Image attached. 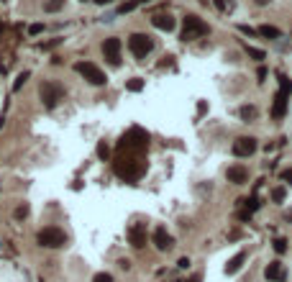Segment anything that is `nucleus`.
Returning a JSON list of instances; mask_svg holds the SVG:
<instances>
[{
  "instance_id": "obj_13",
  "label": "nucleus",
  "mask_w": 292,
  "mask_h": 282,
  "mask_svg": "<svg viewBox=\"0 0 292 282\" xmlns=\"http://www.w3.org/2000/svg\"><path fill=\"white\" fill-rule=\"evenodd\" d=\"M226 177L233 185H246V182H249V169H246L243 164H233V167H228Z\"/></svg>"
},
{
  "instance_id": "obj_18",
  "label": "nucleus",
  "mask_w": 292,
  "mask_h": 282,
  "mask_svg": "<svg viewBox=\"0 0 292 282\" xmlns=\"http://www.w3.org/2000/svg\"><path fill=\"white\" fill-rule=\"evenodd\" d=\"M126 90H128V93H141V90H144V80H141V77L126 80Z\"/></svg>"
},
{
  "instance_id": "obj_32",
  "label": "nucleus",
  "mask_w": 292,
  "mask_h": 282,
  "mask_svg": "<svg viewBox=\"0 0 292 282\" xmlns=\"http://www.w3.org/2000/svg\"><path fill=\"white\" fill-rule=\"evenodd\" d=\"M177 267H182V269H187V267H190V259H187V256H182V259H179V262H177Z\"/></svg>"
},
{
  "instance_id": "obj_35",
  "label": "nucleus",
  "mask_w": 292,
  "mask_h": 282,
  "mask_svg": "<svg viewBox=\"0 0 292 282\" xmlns=\"http://www.w3.org/2000/svg\"><path fill=\"white\" fill-rule=\"evenodd\" d=\"M254 3H256L259 8H264V6H269V3H272V0H254Z\"/></svg>"
},
{
  "instance_id": "obj_19",
  "label": "nucleus",
  "mask_w": 292,
  "mask_h": 282,
  "mask_svg": "<svg viewBox=\"0 0 292 282\" xmlns=\"http://www.w3.org/2000/svg\"><path fill=\"white\" fill-rule=\"evenodd\" d=\"M259 34H261L264 39H279V36H282L279 29H274V26H259Z\"/></svg>"
},
{
  "instance_id": "obj_15",
  "label": "nucleus",
  "mask_w": 292,
  "mask_h": 282,
  "mask_svg": "<svg viewBox=\"0 0 292 282\" xmlns=\"http://www.w3.org/2000/svg\"><path fill=\"white\" fill-rule=\"evenodd\" d=\"M243 262H246V251H238V254H233L228 262H226V274H236V272H241V267H243Z\"/></svg>"
},
{
  "instance_id": "obj_24",
  "label": "nucleus",
  "mask_w": 292,
  "mask_h": 282,
  "mask_svg": "<svg viewBox=\"0 0 292 282\" xmlns=\"http://www.w3.org/2000/svg\"><path fill=\"white\" fill-rule=\"evenodd\" d=\"M98 157H100L103 162L110 157V149H108V144H105V141H100V144H98Z\"/></svg>"
},
{
  "instance_id": "obj_37",
  "label": "nucleus",
  "mask_w": 292,
  "mask_h": 282,
  "mask_svg": "<svg viewBox=\"0 0 292 282\" xmlns=\"http://www.w3.org/2000/svg\"><path fill=\"white\" fill-rule=\"evenodd\" d=\"M187 282H200V274H192V277H190Z\"/></svg>"
},
{
  "instance_id": "obj_34",
  "label": "nucleus",
  "mask_w": 292,
  "mask_h": 282,
  "mask_svg": "<svg viewBox=\"0 0 292 282\" xmlns=\"http://www.w3.org/2000/svg\"><path fill=\"white\" fill-rule=\"evenodd\" d=\"M256 77H259V82H264V77H266V70H264V67H259V72H256Z\"/></svg>"
},
{
  "instance_id": "obj_20",
  "label": "nucleus",
  "mask_w": 292,
  "mask_h": 282,
  "mask_svg": "<svg viewBox=\"0 0 292 282\" xmlns=\"http://www.w3.org/2000/svg\"><path fill=\"white\" fill-rule=\"evenodd\" d=\"M29 77H31V72H29V70H26V72H21V75L16 77V82H13V90L18 93V90H21V88H24V85H26V80H29Z\"/></svg>"
},
{
  "instance_id": "obj_36",
  "label": "nucleus",
  "mask_w": 292,
  "mask_h": 282,
  "mask_svg": "<svg viewBox=\"0 0 292 282\" xmlns=\"http://www.w3.org/2000/svg\"><path fill=\"white\" fill-rule=\"evenodd\" d=\"M98 6H110V3H116V0H95Z\"/></svg>"
},
{
  "instance_id": "obj_26",
  "label": "nucleus",
  "mask_w": 292,
  "mask_h": 282,
  "mask_svg": "<svg viewBox=\"0 0 292 282\" xmlns=\"http://www.w3.org/2000/svg\"><path fill=\"white\" fill-rule=\"evenodd\" d=\"M274 251L277 254H284L287 251V238H277V241H274Z\"/></svg>"
},
{
  "instance_id": "obj_16",
  "label": "nucleus",
  "mask_w": 292,
  "mask_h": 282,
  "mask_svg": "<svg viewBox=\"0 0 292 282\" xmlns=\"http://www.w3.org/2000/svg\"><path fill=\"white\" fill-rule=\"evenodd\" d=\"M264 277L266 279H274V282H282L284 279V267L279 262H269L266 269H264Z\"/></svg>"
},
{
  "instance_id": "obj_3",
  "label": "nucleus",
  "mask_w": 292,
  "mask_h": 282,
  "mask_svg": "<svg viewBox=\"0 0 292 282\" xmlns=\"http://www.w3.org/2000/svg\"><path fill=\"white\" fill-rule=\"evenodd\" d=\"M277 80H279V90H277V95H274L272 118H274V121H282L284 113H287V105H289V95H292V80H289L284 72H279Z\"/></svg>"
},
{
  "instance_id": "obj_39",
  "label": "nucleus",
  "mask_w": 292,
  "mask_h": 282,
  "mask_svg": "<svg viewBox=\"0 0 292 282\" xmlns=\"http://www.w3.org/2000/svg\"><path fill=\"white\" fill-rule=\"evenodd\" d=\"M3 123H6V118H3V116H0V128H3Z\"/></svg>"
},
{
  "instance_id": "obj_4",
  "label": "nucleus",
  "mask_w": 292,
  "mask_h": 282,
  "mask_svg": "<svg viewBox=\"0 0 292 282\" xmlns=\"http://www.w3.org/2000/svg\"><path fill=\"white\" fill-rule=\"evenodd\" d=\"M208 34H210V26L200 16H195V13L185 16V29H182V36H179L182 41H195V39H203Z\"/></svg>"
},
{
  "instance_id": "obj_14",
  "label": "nucleus",
  "mask_w": 292,
  "mask_h": 282,
  "mask_svg": "<svg viewBox=\"0 0 292 282\" xmlns=\"http://www.w3.org/2000/svg\"><path fill=\"white\" fill-rule=\"evenodd\" d=\"M151 24H154V29H159V31H174V18L169 16V13H154L151 16Z\"/></svg>"
},
{
  "instance_id": "obj_22",
  "label": "nucleus",
  "mask_w": 292,
  "mask_h": 282,
  "mask_svg": "<svg viewBox=\"0 0 292 282\" xmlns=\"http://www.w3.org/2000/svg\"><path fill=\"white\" fill-rule=\"evenodd\" d=\"M62 6H64V0H47L44 11H47V13H57V11H62Z\"/></svg>"
},
{
  "instance_id": "obj_29",
  "label": "nucleus",
  "mask_w": 292,
  "mask_h": 282,
  "mask_svg": "<svg viewBox=\"0 0 292 282\" xmlns=\"http://www.w3.org/2000/svg\"><path fill=\"white\" fill-rule=\"evenodd\" d=\"M238 31H241V34H246V36H256V34H259V31H254L251 26H246V24H241V26H238Z\"/></svg>"
},
{
  "instance_id": "obj_28",
  "label": "nucleus",
  "mask_w": 292,
  "mask_h": 282,
  "mask_svg": "<svg viewBox=\"0 0 292 282\" xmlns=\"http://www.w3.org/2000/svg\"><path fill=\"white\" fill-rule=\"evenodd\" d=\"M26 215H29V205H18V208H16V218H18V221L26 218Z\"/></svg>"
},
{
  "instance_id": "obj_5",
  "label": "nucleus",
  "mask_w": 292,
  "mask_h": 282,
  "mask_svg": "<svg viewBox=\"0 0 292 282\" xmlns=\"http://www.w3.org/2000/svg\"><path fill=\"white\" fill-rule=\"evenodd\" d=\"M36 241H39V246L59 249V246L67 244V236H64L62 228H57V226H47V228H41V231L36 233Z\"/></svg>"
},
{
  "instance_id": "obj_23",
  "label": "nucleus",
  "mask_w": 292,
  "mask_h": 282,
  "mask_svg": "<svg viewBox=\"0 0 292 282\" xmlns=\"http://www.w3.org/2000/svg\"><path fill=\"white\" fill-rule=\"evenodd\" d=\"M139 3H141V0H128V3H123V6L118 8V16H123V13H131V11L136 8Z\"/></svg>"
},
{
  "instance_id": "obj_7",
  "label": "nucleus",
  "mask_w": 292,
  "mask_h": 282,
  "mask_svg": "<svg viewBox=\"0 0 292 282\" xmlns=\"http://www.w3.org/2000/svg\"><path fill=\"white\" fill-rule=\"evenodd\" d=\"M154 49V39L149 34H131L128 36V52L136 59H146V54H151Z\"/></svg>"
},
{
  "instance_id": "obj_8",
  "label": "nucleus",
  "mask_w": 292,
  "mask_h": 282,
  "mask_svg": "<svg viewBox=\"0 0 292 282\" xmlns=\"http://www.w3.org/2000/svg\"><path fill=\"white\" fill-rule=\"evenodd\" d=\"M39 95H41V103L52 111V108H57V103L64 98V88H62L59 82L47 80V82H41V85H39Z\"/></svg>"
},
{
  "instance_id": "obj_1",
  "label": "nucleus",
  "mask_w": 292,
  "mask_h": 282,
  "mask_svg": "<svg viewBox=\"0 0 292 282\" xmlns=\"http://www.w3.org/2000/svg\"><path fill=\"white\" fill-rule=\"evenodd\" d=\"M113 172H116V177L123 180V182L141 180V175L146 172L144 151H118V157L113 162Z\"/></svg>"
},
{
  "instance_id": "obj_31",
  "label": "nucleus",
  "mask_w": 292,
  "mask_h": 282,
  "mask_svg": "<svg viewBox=\"0 0 292 282\" xmlns=\"http://www.w3.org/2000/svg\"><path fill=\"white\" fill-rule=\"evenodd\" d=\"M41 31H44V26H41V24H34V26L29 29V34H31V36H36V34H41Z\"/></svg>"
},
{
  "instance_id": "obj_33",
  "label": "nucleus",
  "mask_w": 292,
  "mask_h": 282,
  "mask_svg": "<svg viewBox=\"0 0 292 282\" xmlns=\"http://www.w3.org/2000/svg\"><path fill=\"white\" fill-rule=\"evenodd\" d=\"M282 180H284V182H292V169H284V172H282Z\"/></svg>"
},
{
  "instance_id": "obj_9",
  "label": "nucleus",
  "mask_w": 292,
  "mask_h": 282,
  "mask_svg": "<svg viewBox=\"0 0 292 282\" xmlns=\"http://www.w3.org/2000/svg\"><path fill=\"white\" fill-rule=\"evenodd\" d=\"M103 57L113 64V67L121 64V39L118 36H110V39L103 41Z\"/></svg>"
},
{
  "instance_id": "obj_30",
  "label": "nucleus",
  "mask_w": 292,
  "mask_h": 282,
  "mask_svg": "<svg viewBox=\"0 0 292 282\" xmlns=\"http://www.w3.org/2000/svg\"><path fill=\"white\" fill-rule=\"evenodd\" d=\"M215 6H218V11H228V8H233L231 0H228V3H226V0H215Z\"/></svg>"
},
{
  "instance_id": "obj_38",
  "label": "nucleus",
  "mask_w": 292,
  "mask_h": 282,
  "mask_svg": "<svg viewBox=\"0 0 292 282\" xmlns=\"http://www.w3.org/2000/svg\"><path fill=\"white\" fill-rule=\"evenodd\" d=\"M284 221H292V213H287V215H284Z\"/></svg>"
},
{
  "instance_id": "obj_25",
  "label": "nucleus",
  "mask_w": 292,
  "mask_h": 282,
  "mask_svg": "<svg viewBox=\"0 0 292 282\" xmlns=\"http://www.w3.org/2000/svg\"><path fill=\"white\" fill-rule=\"evenodd\" d=\"M284 195H287L284 187H274V190H272V200H274V203H282V200H284Z\"/></svg>"
},
{
  "instance_id": "obj_10",
  "label": "nucleus",
  "mask_w": 292,
  "mask_h": 282,
  "mask_svg": "<svg viewBox=\"0 0 292 282\" xmlns=\"http://www.w3.org/2000/svg\"><path fill=\"white\" fill-rule=\"evenodd\" d=\"M256 149H259V144H256L254 136H241V139H236L233 146H231V151H233L236 157H251Z\"/></svg>"
},
{
  "instance_id": "obj_17",
  "label": "nucleus",
  "mask_w": 292,
  "mask_h": 282,
  "mask_svg": "<svg viewBox=\"0 0 292 282\" xmlns=\"http://www.w3.org/2000/svg\"><path fill=\"white\" fill-rule=\"evenodd\" d=\"M256 113H259V111H256V105H243L241 111H238V116H241L243 123H251V121L256 118Z\"/></svg>"
},
{
  "instance_id": "obj_21",
  "label": "nucleus",
  "mask_w": 292,
  "mask_h": 282,
  "mask_svg": "<svg viewBox=\"0 0 292 282\" xmlns=\"http://www.w3.org/2000/svg\"><path fill=\"white\" fill-rule=\"evenodd\" d=\"M246 54H249L251 59H256V62H261V59H266V54H264L261 49H256V47H249V44H246Z\"/></svg>"
},
{
  "instance_id": "obj_27",
  "label": "nucleus",
  "mask_w": 292,
  "mask_h": 282,
  "mask_svg": "<svg viewBox=\"0 0 292 282\" xmlns=\"http://www.w3.org/2000/svg\"><path fill=\"white\" fill-rule=\"evenodd\" d=\"M93 282H113V274H108V272H98L93 277Z\"/></svg>"
},
{
  "instance_id": "obj_11",
  "label": "nucleus",
  "mask_w": 292,
  "mask_h": 282,
  "mask_svg": "<svg viewBox=\"0 0 292 282\" xmlns=\"http://www.w3.org/2000/svg\"><path fill=\"white\" fill-rule=\"evenodd\" d=\"M128 241H131L133 249H144L146 246V228L141 223H133L128 228Z\"/></svg>"
},
{
  "instance_id": "obj_6",
  "label": "nucleus",
  "mask_w": 292,
  "mask_h": 282,
  "mask_svg": "<svg viewBox=\"0 0 292 282\" xmlns=\"http://www.w3.org/2000/svg\"><path fill=\"white\" fill-rule=\"evenodd\" d=\"M75 72L82 75L90 85H95V88H103V85L108 82L105 72L98 67V64H93V62H77V64H75Z\"/></svg>"
},
{
  "instance_id": "obj_12",
  "label": "nucleus",
  "mask_w": 292,
  "mask_h": 282,
  "mask_svg": "<svg viewBox=\"0 0 292 282\" xmlns=\"http://www.w3.org/2000/svg\"><path fill=\"white\" fill-rule=\"evenodd\" d=\"M151 238H154V246L159 249V251H169V249L174 246V238H172V236L167 233V228H162V226L154 231V236H151Z\"/></svg>"
},
{
  "instance_id": "obj_41",
  "label": "nucleus",
  "mask_w": 292,
  "mask_h": 282,
  "mask_svg": "<svg viewBox=\"0 0 292 282\" xmlns=\"http://www.w3.org/2000/svg\"><path fill=\"white\" fill-rule=\"evenodd\" d=\"M82 3H85V0H82Z\"/></svg>"
},
{
  "instance_id": "obj_2",
  "label": "nucleus",
  "mask_w": 292,
  "mask_h": 282,
  "mask_svg": "<svg viewBox=\"0 0 292 282\" xmlns=\"http://www.w3.org/2000/svg\"><path fill=\"white\" fill-rule=\"evenodd\" d=\"M149 141H151L149 131H144L141 126H131L128 131L118 139L116 149L118 151H146L149 149Z\"/></svg>"
},
{
  "instance_id": "obj_40",
  "label": "nucleus",
  "mask_w": 292,
  "mask_h": 282,
  "mask_svg": "<svg viewBox=\"0 0 292 282\" xmlns=\"http://www.w3.org/2000/svg\"><path fill=\"white\" fill-rule=\"evenodd\" d=\"M141 3H151V0H141Z\"/></svg>"
}]
</instances>
